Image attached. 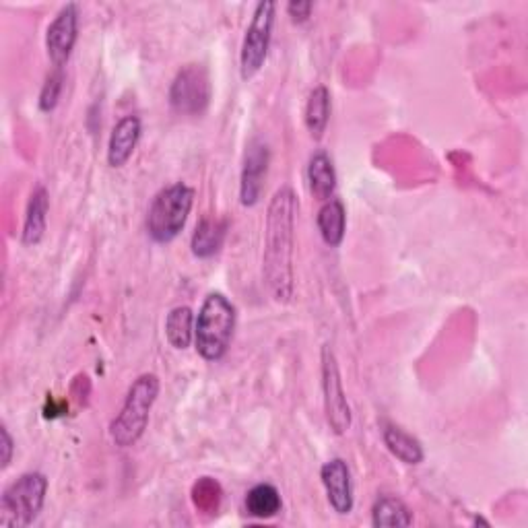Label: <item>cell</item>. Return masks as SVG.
I'll return each instance as SVG.
<instances>
[{
	"label": "cell",
	"mask_w": 528,
	"mask_h": 528,
	"mask_svg": "<svg viewBox=\"0 0 528 528\" xmlns=\"http://www.w3.org/2000/svg\"><path fill=\"white\" fill-rule=\"evenodd\" d=\"M79 38V5L66 3L46 31V52L54 69L69 62Z\"/></svg>",
	"instance_id": "cell-9"
},
{
	"label": "cell",
	"mask_w": 528,
	"mask_h": 528,
	"mask_svg": "<svg viewBox=\"0 0 528 528\" xmlns=\"http://www.w3.org/2000/svg\"><path fill=\"white\" fill-rule=\"evenodd\" d=\"M308 182H310L312 194L318 198V201L326 203L330 201V198H335L337 172H335L333 157H330L326 151H316L310 157Z\"/></svg>",
	"instance_id": "cell-15"
},
{
	"label": "cell",
	"mask_w": 528,
	"mask_h": 528,
	"mask_svg": "<svg viewBox=\"0 0 528 528\" xmlns=\"http://www.w3.org/2000/svg\"><path fill=\"white\" fill-rule=\"evenodd\" d=\"M312 11H314V3H302V0H293V3L287 5V15L297 25L306 23L312 17Z\"/></svg>",
	"instance_id": "cell-24"
},
{
	"label": "cell",
	"mask_w": 528,
	"mask_h": 528,
	"mask_svg": "<svg viewBox=\"0 0 528 528\" xmlns=\"http://www.w3.org/2000/svg\"><path fill=\"white\" fill-rule=\"evenodd\" d=\"M275 13L277 3H271V0H262L254 7L240 52V75L244 81L254 79L262 71L264 62H267L273 40Z\"/></svg>",
	"instance_id": "cell-6"
},
{
	"label": "cell",
	"mask_w": 528,
	"mask_h": 528,
	"mask_svg": "<svg viewBox=\"0 0 528 528\" xmlns=\"http://www.w3.org/2000/svg\"><path fill=\"white\" fill-rule=\"evenodd\" d=\"M194 205V190L176 182L157 192L147 213V234L155 244L174 242L188 221Z\"/></svg>",
	"instance_id": "cell-4"
},
{
	"label": "cell",
	"mask_w": 528,
	"mask_h": 528,
	"mask_svg": "<svg viewBox=\"0 0 528 528\" xmlns=\"http://www.w3.org/2000/svg\"><path fill=\"white\" fill-rule=\"evenodd\" d=\"M316 223L326 246L339 248L343 244L347 231V211L339 198H330V201L322 203Z\"/></svg>",
	"instance_id": "cell-16"
},
{
	"label": "cell",
	"mask_w": 528,
	"mask_h": 528,
	"mask_svg": "<svg viewBox=\"0 0 528 528\" xmlns=\"http://www.w3.org/2000/svg\"><path fill=\"white\" fill-rule=\"evenodd\" d=\"M62 85H64V75L60 69H54L52 75H48L42 91H40V110L42 112H52L58 102H60V93H62Z\"/></svg>",
	"instance_id": "cell-23"
},
{
	"label": "cell",
	"mask_w": 528,
	"mask_h": 528,
	"mask_svg": "<svg viewBox=\"0 0 528 528\" xmlns=\"http://www.w3.org/2000/svg\"><path fill=\"white\" fill-rule=\"evenodd\" d=\"M211 79L203 64H186L178 71L170 87V106L176 114L203 116L211 104Z\"/></svg>",
	"instance_id": "cell-7"
},
{
	"label": "cell",
	"mask_w": 528,
	"mask_h": 528,
	"mask_svg": "<svg viewBox=\"0 0 528 528\" xmlns=\"http://www.w3.org/2000/svg\"><path fill=\"white\" fill-rule=\"evenodd\" d=\"M194 322V314L188 306L174 308L165 318V339L178 351L188 349L194 339Z\"/></svg>",
	"instance_id": "cell-21"
},
{
	"label": "cell",
	"mask_w": 528,
	"mask_h": 528,
	"mask_svg": "<svg viewBox=\"0 0 528 528\" xmlns=\"http://www.w3.org/2000/svg\"><path fill=\"white\" fill-rule=\"evenodd\" d=\"M141 132H143V124L139 116H124L122 120H118V124L114 126L112 135H110V143H108V165L114 170L124 168V165L130 161L132 153H135L139 141H141Z\"/></svg>",
	"instance_id": "cell-12"
},
{
	"label": "cell",
	"mask_w": 528,
	"mask_h": 528,
	"mask_svg": "<svg viewBox=\"0 0 528 528\" xmlns=\"http://www.w3.org/2000/svg\"><path fill=\"white\" fill-rule=\"evenodd\" d=\"M322 394L328 427L337 436H345L351 427V407L343 388L337 355L330 345L322 347Z\"/></svg>",
	"instance_id": "cell-8"
},
{
	"label": "cell",
	"mask_w": 528,
	"mask_h": 528,
	"mask_svg": "<svg viewBox=\"0 0 528 528\" xmlns=\"http://www.w3.org/2000/svg\"><path fill=\"white\" fill-rule=\"evenodd\" d=\"M48 211H50V196L44 186H36L29 196V203L25 209V221L21 231V242L27 248L38 246L48 227Z\"/></svg>",
	"instance_id": "cell-13"
},
{
	"label": "cell",
	"mask_w": 528,
	"mask_h": 528,
	"mask_svg": "<svg viewBox=\"0 0 528 528\" xmlns=\"http://www.w3.org/2000/svg\"><path fill=\"white\" fill-rule=\"evenodd\" d=\"M246 512L252 518L269 520L281 512V493L271 483H258L246 493Z\"/></svg>",
	"instance_id": "cell-19"
},
{
	"label": "cell",
	"mask_w": 528,
	"mask_h": 528,
	"mask_svg": "<svg viewBox=\"0 0 528 528\" xmlns=\"http://www.w3.org/2000/svg\"><path fill=\"white\" fill-rule=\"evenodd\" d=\"M320 479L326 489L330 508L341 516L351 514L355 506V495H353V479L347 462L343 458H330L320 469Z\"/></svg>",
	"instance_id": "cell-11"
},
{
	"label": "cell",
	"mask_w": 528,
	"mask_h": 528,
	"mask_svg": "<svg viewBox=\"0 0 528 528\" xmlns=\"http://www.w3.org/2000/svg\"><path fill=\"white\" fill-rule=\"evenodd\" d=\"M271 149L262 139H252L244 153L240 174V203L244 207H256L262 198L264 180L269 174Z\"/></svg>",
	"instance_id": "cell-10"
},
{
	"label": "cell",
	"mask_w": 528,
	"mask_h": 528,
	"mask_svg": "<svg viewBox=\"0 0 528 528\" xmlns=\"http://www.w3.org/2000/svg\"><path fill=\"white\" fill-rule=\"evenodd\" d=\"M297 198L293 188L281 186L269 203L267 227H264L262 275L273 300L289 304L293 300V240H295Z\"/></svg>",
	"instance_id": "cell-1"
},
{
	"label": "cell",
	"mask_w": 528,
	"mask_h": 528,
	"mask_svg": "<svg viewBox=\"0 0 528 528\" xmlns=\"http://www.w3.org/2000/svg\"><path fill=\"white\" fill-rule=\"evenodd\" d=\"M382 440H384V446L388 448V452L399 458L401 462H405V465H421L423 458H425V450L421 446V442L411 436L409 432H405V429L401 425H396L392 421H382Z\"/></svg>",
	"instance_id": "cell-14"
},
{
	"label": "cell",
	"mask_w": 528,
	"mask_h": 528,
	"mask_svg": "<svg viewBox=\"0 0 528 528\" xmlns=\"http://www.w3.org/2000/svg\"><path fill=\"white\" fill-rule=\"evenodd\" d=\"M372 524L376 528H407L413 524V512L396 495H382L374 502Z\"/></svg>",
	"instance_id": "cell-18"
},
{
	"label": "cell",
	"mask_w": 528,
	"mask_h": 528,
	"mask_svg": "<svg viewBox=\"0 0 528 528\" xmlns=\"http://www.w3.org/2000/svg\"><path fill=\"white\" fill-rule=\"evenodd\" d=\"M227 236V221L223 219H213V217H205L201 223L196 225L194 234H192V254L196 258H211L215 256Z\"/></svg>",
	"instance_id": "cell-17"
},
{
	"label": "cell",
	"mask_w": 528,
	"mask_h": 528,
	"mask_svg": "<svg viewBox=\"0 0 528 528\" xmlns=\"http://www.w3.org/2000/svg\"><path fill=\"white\" fill-rule=\"evenodd\" d=\"M192 502L198 510L203 512H217L219 502H221V487L215 479L203 477L192 489Z\"/></svg>",
	"instance_id": "cell-22"
},
{
	"label": "cell",
	"mask_w": 528,
	"mask_h": 528,
	"mask_svg": "<svg viewBox=\"0 0 528 528\" xmlns=\"http://www.w3.org/2000/svg\"><path fill=\"white\" fill-rule=\"evenodd\" d=\"M0 448H3V456H0V467L7 469L13 460V452H15V442L9 434V427L3 425L0 427Z\"/></svg>",
	"instance_id": "cell-25"
},
{
	"label": "cell",
	"mask_w": 528,
	"mask_h": 528,
	"mask_svg": "<svg viewBox=\"0 0 528 528\" xmlns=\"http://www.w3.org/2000/svg\"><path fill=\"white\" fill-rule=\"evenodd\" d=\"M236 330V306L219 291L209 293L194 322V345L205 361H221Z\"/></svg>",
	"instance_id": "cell-2"
},
{
	"label": "cell",
	"mask_w": 528,
	"mask_h": 528,
	"mask_svg": "<svg viewBox=\"0 0 528 528\" xmlns=\"http://www.w3.org/2000/svg\"><path fill=\"white\" fill-rule=\"evenodd\" d=\"M306 128L314 141H320L328 128L330 120V91L324 85H318L310 91L306 104Z\"/></svg>",
	"instance_id": "cell-20"
},
{
	"label": "cell",
	"mask_w": 528,
	"mask_h": 528,
	"mask_svg": "<svg viewBox=\"0 0 528 528\" xmlns=\"http://www.w3.org/2000/svg\"><path fill=\"white\" fill-rule=\"evenodd\" d=\"M159 390L161 384L155 374H143L132 382L120 413L110 425V438L118 448H130L143 438Z\"/></svg>",
	"instance_id": "cell-3"
},
{
	"label": "cell",
	"mask_w": 528,
	"mask_h": 528,
	"mask_svg": "<svg viewBox=\"0 0 528 528\" xmlns=\"http://www.w3.org/2000/svg\"><path fill=\"white\" fill-rule=\"evenodd\" d=\"M48 479L42 473H23L0 498V524L23 528L36 522L46 504Z\"/></svg>",
	"instance_id": "cell-5"
}]
</instances>
